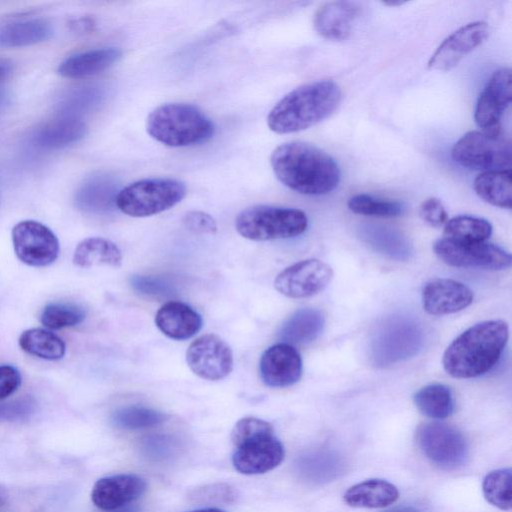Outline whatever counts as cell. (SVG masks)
Here are the masks:
<instances>
[{"label": "cell", "instance_id": "obj_1", "mask_svg": "<svg viewBox=\"0 0 512 512\" xmlns=\"http://www.w3.org/2000/svg\"><path fill=\"white\" fill-rule=\"evenodd\" d=\"M276 178L289 189L305 195H324L340 182V168L329 154L303 141L277 146L270 156Z\"/></svg>", "mask_w": 512, "mask_h": 512}, {"label": "cell", "instance_id": "obj_2", "mask_svg": "<svg viewBox=\"0 0 512 512\" xmlns=\"http://www.w3.org/2000/svg\"><path fill=\"white\" fill-rule=\"evenodd\" d=\"M508 337V325L503 320L477 323L448 345L443 354V367L450 376L458 379L483 375L500 359Z\"/></svg>", "mask_w": 512, "mask_h": 512}, {"label": "cell", "instance_id": "obj_3", "mask_svg": "<svg viewBox=\"0 0 512 512\" xmlns=\"http://www.w3.org/2000/svg\"><path fill=\"white\" fill-rule=\"evenodd\" d=\"M341 99V88L332 80L301 85L273 106L267 116V125L277 134L305 130L329 117Z\"/></svg>", "mask_w": 512, "mask_h": 512}, {"label": "cell", "instance_id": "obj_4", "mask_svg": "<svg viewBox=\"0 0 512 512\" xmlns=\"http://www.w3.org/2000/svg\"><path fill=\"white\" fill-rule=\"evenodd\" d=\"M146 130L151 138L169 147H186L209 140L215 131L212 120L197 106L165 103L150 112Z\"/></svg>", "mask_w": 512, "mask_h": 512}, {"label": "cell", "instance_id": "obj_5", "mask_svg": "<svg viewBox=\"0 0 512 512\" xmlns=\"http://www.w3.org/2000/svg\"><path fill=\"white\" fill-rule=\"evenodd\" d=\"M307 226L308 218L304 211L271 205L248 207L235 219L237 232L253 241L293 238L305 232Z\"/></svg>", "mask_w": 512, "mask_h": 512}, {"label": "cell", "instance_id": "obj_6", "mask_svg": "<svg viewBox=\"0 0 512 512\" xmlns=\"http://www.w3.org/2000/svg\"><path fill=\"white\" fill-rule=\"evenodd\" d=\"M186 185L173 178H147L118 191L115 205L131 217H148L166 211L186 196Z\"/></svg>", "mask_w": 512, "mask_h": 512}, {"label": "cell", "instance_id": "obj_7", "mask_svg": "<svg viewBox=\"0 0 512 512\" xmlns=\"http://www.w3.org/2000/svg\"><path fill=\"white\" fill-rule=\"evenodd\" d=\"M424 331L420 323L407 316L385 320L371 340V358L377 367H387L407 360L422 349Z\"/></svg>", "mask_w": 512, "mask_h": 512}, {"label": "cell", "instance_id": "obj_8", "mask_svg": "<svg viewBox=\"0 0 512 512\" xmlns=\"http://www.w3.org/2000/svg\"><path fill=\"white\" fill-rule=\"evenodd\" d=\"M451 155L455 162L469 169L505 170L511 165V144L503 133L473 130L453 145Z\"/></svg>", "mask_w": 512, "mask_h": 512}, {"label": "cell", "instance_id": "obj_9", "mask_svg": "<svg viewBox=\"0 0 512 512\" xmlns=\"http://www.w3.org/2000/svg\"><path fill=\"white\" fill-rule=\"evenodd\" d=\"M416 442L427 459L443 470L462 467L469 456L464 435L446 423L434 421L419 425Z\"/></svg>", "mask_w": 512, "mask_h": 512}, {"label": "cell", "instance_id": "obj_10", "mask_svg": "<svg viewBox=\"0 0 512 512\" xmlns=\"http://www.w3.org/2000/svg\"><path fill=\"white\" fill-rule=\"evenodd\" d=\"M433 251L442 262L457 268L503 270L512 261L509 252L486 241L459 242L443 237L434 243Z\"/></svg>", "mask_w": 512, "mask_h": 512}, {"label": "cell", "instance_id": "obj_11", "mask_svg": "<svg viewBox=\"0 0 512 512\" xmlns=\"http://www.w3.org/2000/svg\"><path fill=\"white\" fill-rule=\"evenodd\" d=\"M11 235L17 258L28 266L45 267L58 258L60 245L57 236L38 221L18 222Z\"/></svg>", "mask_w": 512, "mask_h": 512}, {"label": "cell", "instance_id": "obj_12", "mask_svg": "<svg viewBox=\"0 0 512 512\" xmlns=\"http://www.w3.org/2000/svg\"><path fill=\"white\" fill-rule=\"evenodd\" d=\"M186 362L198 377L218 381L227 377L233 369V353L230 346L215 334L196 338L186 351Z\"/></svg>", "mask_w": 512, "mask_h": 512}, {"label": "cell", "instance_id": "obj_13", "mask_svg": "<svg viewBox=\"0 0 512 512\" xmlns=\"http://www.w3.org/2000/svg\"><path fill=\"white\" fill-rule=\"evenodd\" d=\"M332 277L330 265L318 259H306L282 270L276 276L274 286L286 297L307 298L321 292Z\"/></svg>", "mask_w": 512, "mask_h": 512}, {"label": "cell", "instance_id": "obj_14", "mask_svg": "<svg viewBox=\"0 0 512 512\" xmlns=\"http://www.w3.org/2000/svg\"><path fill=\"white\" fill-rule=\"evenodd\" d=\"M511 69H498L488 80L476 103L474 120L481 131L502 133L501 118L511 104Z\"/></svg>", "mask_w": 512, "mask_h": 512}, {"label": "cell", "instance_id": "obj_15", "mask_svg": "<svg viewBox=\"0 0 512 512\" xmlns=\"http://www.w3.org/2000/svg\"><path fill=\"white\" fill-rule=\"evenodd\" d=\"M235 448L232 464L245 475L269 472L279 466L285 457L283 444L274 436V432L249 439Z\"/></svg>", "mask_w": 512, "mask_h": 512}, {"label": "cell", "instance_id": "obj_16", "mask_svg": "<svg viewBox=\"0 0 512 512\" xmlns=\"http://www.w3.org/2000/svg\"><path fill=\"white\" fill-rule=\"evenodd\" d=\"M489 27L485 21L468 23L446 37L428 60V67L438 71H449L467 54L480 46L488 37Z\"/></svg>", "mask_w": 512, "mask_h": 512}, {"label": "cell", "instance_id": "obj_17", "mask_svg": "<svg viewBox=\"0 0 512 512\" xmlns=\"http://www.w3.org/2000/svg\"><path fill=\"white\" fill-rule=\"evenodd\" d=\"M263 383L273 388H285L297 383L302 376V359L298 350L287 343L272 345L259 362Z\"/></svg>", "mask_w": 512, "mask_h": 512}, {"label": "cell", "instance_id": "obj_18", "mask_svg": "<svg viewBox=\"0 0 512 512\" xmlns=\"http://www.w3.org/2000/svg\"><path fill=\"white\" fill-rule=\"evenodd\" d=\"M472 301V290L464 283L453 279H432L422 289L423 309L434 316L459 312Z\"/></svg>", "mask_w": 512, "mask_h": 512}, {"label": "cell", "instance_id": "obj_19", "mask_svg": "<svg viewBox=\"0 0 512 512\" xmlns=\"http://www.w3.org/2000/svg\"><path fill=\"white\" fill-rule=\"evenodd\" d=\"M146 487L145 480L134 474L108 476L94 484L91 500L99 509L110 511L138 499Z\"/></svg>", "mask_w": 512, "mask_h": 512}, {"label": "cell", "instance_id": "obj_20", "mask_svg": "<svg viewBox=\"0 0 512 512\" xmlns=\"http://www.w3.org/2000/svg\"><path fill=\"white\" fill-rule=\"evenodd\" d=\"M358 12L359 7L354 2H327L316 11L313 20L314 28L327 40H344L350 35Z\"/></svg>", "mask_w": 512, "mask_h": 512}, {"label": "cell", "instance_id": "obj_21", "mask_svg": "<svg viewBox=\"0 0 512 512\" xmlns=\"http://www.w3.org/2000/svg\"><path fill=\"white\" fill-rule=\"evenodd\" d=\"M155 324L167 337L186 340L201 329L202 318L189 305L180 301H168L156 312Z\"/></svg>", "mask_w": 512, "mask_h": 512}, {"label": "cell", "instance_id": "obj_22", "mask_svg": "<svg viewBox=\"0 0 512 512\" xmlns=\"http://www.w3.org/2000/svg\"><path fill=\"white\" fill-rule=\"evenodd\" d=\"M122 57L117 47H103L76 53L58 67V74L65 78L80 79L96 75L113 66Z\"/></svg>", "mask_w": 512, "mask_h": 512}, {"label": "cell", "instance_id": "obj_23", "mask_svg": "<svg viewBox=\"0 0 512 512\" xmlns=\"http://www.w3.org/2000/svg\"><path fill=\"white\" fill-rule=\"evenodd\" d=\"M86 130V124L79 117L59 115L36 129L32 142L42 149H59L81 140Z\"/></svg>", "mask_w": 512, "mask_h": 512}, {"label": "cell", "instance_id": "obj_24", "mask_svg": "<svg viewBox=\"0 0 512 512\" xmlns=\"http://www.w3.org/2000/svg\"><path fill=\"white\" fill-rule=\"evenodd\" d=\"M325 326V315L315 308H302L294 312L281 326L278 336L282 342L306 345L319 337Z\"/></svg>", "mask_w": 512, "mask_h": 512}, {"label": "cell", "instance_id": "obj_25", "mask_svg": "<svg viewBox=\"0 0 512 512\" xmlns=\"http://www.w3.org/2000/svg\"><path fill=\"white\" fill-rule=\"evenodd\" d=\"M54 33L52 24L44 18L11 21L0 26V46L24 47L49 40Z\"/></svg>", "mask_w": 512, "mask_h": 512}, {"label": "cell", "instance_id": "obj_26", "mask_svg": "<svg viewBox=\"0 0 512 512\" xmlns=\"http://www.w3.org/2000/svg\"><path fill=\"white\" fill-rule=\"evenodd\" d=\"M397 487L384 479H368L351 486L343 496L354 508H384L397 501Z\"/></svg>", "mask_w": 512, "mask_h": 512}, {"label": "cell", "instance_id": "obj_27", "mask_svg": "<svg viewBox=\"0 0 512 512\" xmlns=\"http://www.w3.org/2000/svg\"><path fill=\"white\" fill-rule=\"evenodd\" d=\"M73 263L81 268L97 265L119 267L122 254L111 240L102 237H89L78 243L73 253Z\"/></svg>", "mask_w": 512, "mask_h": 512}, {"label": "cell", "instance_id": "obj_28", "mask_svg": "<svg viewBox=\"0 0 512 512\" xmlns=\"http://www.w3.org/2000/svg\"><path fill=\"white\" fill-rule=\"evenodd\" d=\"M473 189L485 202L500 208H511L512 189L510 169L480 173L474 179Z\"/></svg>", "mask_w": 512, "mask_h": 512}, {"label": "cell", "instance_id": "obj_29", "mask_svg": "<svg viewBox=\"0 0 512 512\" xmlns=\"http://www.w3.org/2000/svg\"><path fill=\"white\" fill-rule=\"evenodd\" d=\"M416 408L432 419H445L455 410V401L451 389L442 383H431L421 387L413 395Z\"/></svg>", "mask_w": 512, "mask_h": 512}, {"label": "cell", "instance_id": "obj_30", "mask_svg": "<svg viewBox=\"0 0 512 512\" xmlns=\"http://www.w3.org/2000/svg\"><path fill=\"white\" fill-rule=\"evenodd\" d=\"M18 344L24 352L45 360H59L66 351L65 343L58 335L42 328L23 331Z\"/></svg>", "mask_w": 512, "mask_h": 512}, {"label": "cell", "instance_id": "obj_31", "mask_svg": "<svg viewBox=\"0 0 512 512\" xmlns=\"http://www.w3.org/2000/svg\"><path fill=\"white\" fill-rule=\"evenodd\" d=\"M114 183L105 176H97L87 181L76 194L77 206L87 212L104 213L115 204Z\"/></svg>", "mask_w": 512, "mask_h": 512}, {"label": "cell", "instance_id": "obj_32", "mask_svg": "<svg viewBox=\"0 0 512 512\" xmlns=\"http://www.w3.org/2000/svg\"><path fill=\"white\" fill-rule=\"evenodd\" d=\"M445 238L459 242H483L492 234L491 223L480 217L458 215L443 226Z\"/></svg>", "mask_w": 512, "mask_h": 512}, {"label": "cell", "instance_id": "obj_33", "mask_svg": "<svg viewBox=\"0 0 512 512\" xmlns=\"http://www.w3.org/2000/svg\"><path fill=\"white\" fill-rule=\"evenodd\" d=\"M364 240L377 253L397 261L410 259L413 249L399 233L386 229H369Z\"/></svg>", "mask_w": 512, "mask_h": 512}, {"label": "cell", "instance_id": "obj_34", "mask_svg": "<svg viewBox=\"0 0 512 512\" xmlns=\"http://www.w3.org/2000/svg\"><path fill=\"white\" fill-rule=\"evenodd\" d=\"M482 492L487 502L500 510L512 507V473L510 468L493 470L482 483Z\"/></svg>", "mask_w": 512, "mask_h": 512}, {"label": "cell", "instance_id": "obj_35", "mask_svg": "<svg viewBox=\"0 0 512 512\" xmlns=\"http://www.w3.org/2000/svg\"><path fill=\"white\" fill-rule=\"evenodd\" d=\"M347 206L355 214L373 217H398L405 212V206L399 201L364 193L351 196L347 201Z\"/></svg>", "mask_w": 512, "mask_h": 512}, {"label": "cell", "instance_id": "obj_36", "mask_svg": "<svg viewBox=\"0 0 512 512\" xmlns=\"http://www.w3.org/2000/svg\"><path fill=\"white\" fill-rule=\"evenodd\" d=\"M167 416L155 409L143 406H127L116 410L111 417L112 423L124 430H139L157 426Z\"/></svg>", "mask_w": 512, "mask_h": 512}, {"label": "cell", "instance_id": "obj_37", "mask_svg": "<svg viewBox=\"0 0 512 512\" xmlns=\"http://www.w3.org/2000/svg\"><path fill=\"white\" fill-rule=\"evenodd\" d=\"M85 318V311L72 303H51L46 305L40 322L49 329L59 330L80 324Z\"/></svg>", "mask_w": 512, "mask_h": 512}, {"label": "cell", "instance_id": "obj_38", "mask_svg": "<svg viewBox=\"0 0 512 512\" xmlns=\"http://www.w3.org/2000/svg\"><path fill=\"white\" fill-rule=\"evenodd\" d=\"M102 94L98 87H79L67 93L59 103V115L79 117L95 107Z\"/></svg>", "mask_w": 512, "mask_h": 512}, {"label": "cell", "instance_id": "obj_39", "mask_svg": "<svg viewBox=\"0 0 512 512\" xmlns=\"http://www.w3.org/2000/svg\"><path fill=\"white\" fill-rule=\"evenodd\" d=\"M130 285L135 292L148 297L162 298L175 293L174 285L159 276L133 275Z\"/></svg>", "mask_w": 512, "mask_h": 512}, {"label": "cell", "instance_id": "obj_40", "mask_svg": "<svg viewBox=\"0 0 512 512\" xmlns=\"http://www.w3.org/2000/svg\"><path fill=\"white\" fill-rule=\"evenodd\" d=\"M273 432V427L269 422L257 417H244L234 425L231 441L236 447L249 439Z\"/></svg>", "mask_w": 512, "mask_h": 512}, {"label": "cell", "instance_id": "obj_41", "mask_svg": "<svg viewBox=\"0 0 512 512\" xmlns=\"http://www.w3.org/2000/svg\"><path fill=\"white\" fill-rule=\"evenodd\" d=\"M35 410L36 403L30 397L0 403V421H25L34 414Z\"/></svg>", "mask_w": 512, "mask_h": 512}, {"label": "cell", "instance_id": "obj_42", "mask_svg": "<svg viewBox=\"0 0 512 512\" xmlns=\"http://www.w3.org/2000/svg\"><path fill=\"white\" fill-rule=\"evenodd\" d=\"M420 218L428 225L439 228L448 221V213L443 203L435 197L425 199L419 207Z\"/></svg>", "mask_w": 512, "mask_h": 512}, {"label": "cell", "instance_id": "obj_43", "mask_svg": "<svg viewBox=\"0 0 512 512\" xmlns=\"http://www.w3.org/2000/svg\"><path fill=\"white\" fill-rule=\"evenodd\" d=\"M183 225L191 232L197 234H215L217 223L215 219L203 211H188L182 218Z\"/></svg>", "mask_w": 512, "mask_h": 512}, {"label": "cell", "instance_id": "obj_44", "mask_svg": "<svg viewBox=\"0 0 512 512\" xmlns=\"http://www.w3.org/2000/svg\"><path fill=\"white\" fill-rule=\"evenodd\" d=\"M21 374L12 365H0V401L12 395L21 385Z\"/></svg>", "mask_w": 512, "mask_h": 512}, {"label": "cell", "instance_id": "obj_45", "mask_svg": "<svg viewBox=\"0 0 512 512\" xmlns=\"http://www.w3.org/2000/svg\"><path fill=\"white\" fill-rule=\"evenodd\" d=\"M194 496L204 499V501H230V499L234 497V493L229 486L218 484L200 489Z\"/></svg>", "mask_w": 512, "mask_h": 512}, {"label": "cell", "instance_id": "obj_46", "mask_svg": "<svg viewBox=\"0 0 512 512\" xmlns=\"http://www.w3.org/2000/svg\"><path fill=\"white\" fill-rule=\"evenodd\" d=\"M384 512H422L420 509L414 506L401 505L388 509Z\"/></svg>", "mask_w": 512, "mask_h": 512}, {"label": "cell", "instance_id": "obj_47", "mask_svg": "<svg viewBox=\"0 0 512 512\" xmlns=\"http://www.w3.org/2000/svg\"><path fill=\"white\" fill-rule=\"evenodd\" d=\"M11 72V65L4 60H0V81L6 78Z\"/></svg>", "mask_w": 512, "mask_h": 512}, {"label": "cell", "instance_id": "obj_48", "mask_svg": "<svg viewBox=\"0 0 512 512\" xmlns=\"http://www.w3.org/2000/svg\"><path fill=\"white\" fill-rule=\"evenodd\" d=\"M106 512H140V508L137 505H125L114 510Z\"/></svg>", "mask_w": 512, "mask_h": 512}, {"label": "cell", "instance_id": "obj_49", "mask_svg": "<svg viewBox=\"0 0 512 512\" xmlns=\"http://www.w3.org/2000/svg\"><path fill=\"white\" fill-rule=\"evenodd\" d=\"M8 499V493L6 489L0 485V507H2Z\"/></svg>", "mask_w": 512, "mask_h": 512}, {"label": "cell", "instance_id": "obj_50", "mask_svg": "<svg viewBox=\"0 0 512 512\" xmlns=\"http://www.w3.org/2000/svg\"><path fill=\"white\" fill-rule=\"evenodd\" d=\"M8 103L7 94L0 91V111L6 107Z\"/></svg>", "mask_w": 512, "mask_h": 512}, {"label": "cell", "instance_id": "obj_51", "mask_svg": "<svg viewBox=\"0 0 512 512\" xmlns=\"http://www.w3.org/2000/svg\"><path fill=\"white\" fill-rule=\"evenodd\" d=\"M190 512H225L223 510H220L218 508H204V509H198Z\"/></svg>", "mask_w": 512, "mask_h": 512}, {"label": "cell", "instance_id": "obj_52", "mask_svg": "<svg viewBox=\"0 0 512 512\" xmlns=\"http://www.w3.org/2000/svg\"><path fill=\"white\" fill-rule=\"evenodd\" d=\"M385 5H390V6H397V5H402L404 4V2H401V1H398V2H384Z\"/></svg>", "mask_w": 512, "mask_h": 512}]
</instances>
